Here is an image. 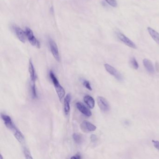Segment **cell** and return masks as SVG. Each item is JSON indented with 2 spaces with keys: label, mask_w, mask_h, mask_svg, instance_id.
I'll return each mask as SVG.
<instances>
[{
  "label": "cell",
  "mask_w": 159,
  "mask_h": 159,
  "mask_svg": "<svg viewBox=\"0 0 159 159\" xmlns=\"http://www.w3.org/2000/svg\"><path fill=\"white\" fill-rule=\"evenodd\" d=\"M91 141L93 143H95L97 141V135H91V137H90Z\"/></svg>",
  "instance_id": "cell-23"
},
{
  "label": "cell",
  "mask_w": 159,
  "mask_h": 159,
  "mask_svg": "<svg viewBox=\"0 0 159 159\" xmlns=\"http://www.w3.org/2000/svg\"><path fill=\"white\" fill-rule=\"evenodd\" d=\"M49 76L52 80L53 85L55 87V90L56 91L57 93L58 96V98L60 100H61L64 98L65 95V90L62 87L58 82V80L55 76V74L52 71L49 72Z\"/></svg>",
  "instance_id": "cell-1"
},
{
  "label": "cell",
  "mask_w": 159,
  "mask_h": 159,
  "mask_svg": "<svg viewBox=\"0 0 159 159\" xmlns=\"http://www.w3.org/2000/svg\"><path fill=\"white\" fill-rule=\"evenodd\" d=\"M72 137H73V140L76 143L79 144H80L82 142V137L80 134L74 133L72 135Z\"/></svg>",
  "instance_id": "cell-17"
},
{
  "label": "cell",
  "mask_w": 159,
  "mask_h": 159,
  "mask_svg": "<svg viewBox=\"0 0 159 159\" xmlns=\"http://www.w3.org/2000/svg\"><path fill=\"white\" fill-rule=\"evenodd\" d=\"M152 142L153 145H154V147H155L156 149L159 150V141H156V140H153Z\"/></svg>",
  "instance_id": "cell-24"
},
{
  "label": "cell",
  "mask_w": 159,
  "mask_h": 159,
  "mask_svg": "<svg viewBox=\"0 0 159 159\" xmlns=\"http://www.w3.org/2000/svg\"><path fill=\"white\" fill-rule=\"evenodd\" d=\"M147 29L149 35L159 45V33L153 29L151 28V27H148Z\"/></svg>",
  "instance_id": "cell-15"
},
{
  "label": "cell",
  "mask_w": 159,
  "mask_h": 159,
  "mask_svg": "<svg viewBox=\"0 0 159 159\" xmlns=\"http://www.w3.org/2000/svg\"><path fill=\"white\" fill-rule=\"evenodd\" d=\"M143 63L148 72L151 74H153L155 72V69L151 61L150 60L145 58L143 60Z\"/></svg>",
  "instance_id": "cell-14"
},
{
  "label": "cell",
  "mask_w": 159,
  "mask_h": 159,
  "mask_svg": "<svg viewBox=\"0 0 159 159\" xmlns=\"http://www.w3.org/2000/svg\"><path fill=\"white\" fill-rule=\"evenodd\" d=\"M83 85L86 88V89H87L89 91H92V86H91V84H90V82H89L88 81L85 80L83 82Z\"/></svg>",
  "instance_id": "cell-22"
},
{
  "label": "cell",
  "mask_w": 159,
  "mask_h": 159,
  "mask_svg": "<svg viewBox=\"0 0 159 159\" xmlns=\"http://www.w3.org/2000/svg\"><path fill=\"white\" fill-rule=\"evenodd\" d=\"M97 105L101 111L107 112L110 110V105L106 99L104 97L99 96L97 97Z\"/></svg>",
  "instance_id": "cell-7"
},
{
  "label": "cell",
  "mask_w": 159,
  "mask_h": 159,
  "mask_svg": "<svg viewBox=\"0 0 159 159\" xmlns=\"http://www.w3.org/2000/svg\"><path fill=\"white\" fill-rule=\"evenodd\" d=\"M155 69L157 71V72H159V63L158 62H156L155 64Z\"/></svg>",
  "instance_id": "cell-26"
},
{
  "label": "cell",
  "mask_w": 159,
  "mask_h": 159,
  "mask_svg": "<svg viewBox=\"0 0 159 159\" xmlns=\"http://www.w3.org/2000/svg\"><path fill=\"white\" fill-rule=\"evenodd\" d=\"M49 45L51 52L55 59L56 60L57 62H60V57L59 53L58 47L57 44L53 40L49 39Z\"/></svg>",
  "instance_id": "cell-6"
},
{
  "label": "cell",
  "mask_w": 159,
  "mask_h": 159,
  "mask_svg": "<svg viewBox=\"0 0 159 159\" xmlns=\"http://www.w3.org/2000/svg\"><path fill=\"white\" fill-rule=\"evenodd\" d=\"M81 158L80 155L79 154H77V155H75L73 156L72 157H71V159H80Z\"/></svg>",
  "instance_id": "cell-25"
},
{
  "label": "cell",
  "mask_w": 159,
  "mask_h": 159,
  "mask_svg": "<svg viewBox=\"0 0 159 159\" xmlns=\"http://www.w3.org/2000/svg\"><path fill=\"white\" fill-rule=\"evenodd\" d=\"M105 1L110 5L112 7L116 8L118 6V4L116 0H105Z\"/></svg>",
  "instance_id": "cell-21"
},
{
  "label": "cell",
  "mask_w": 159,
  "mask_h": 159,
  "mask_svg": "<svg viewBox=\"0 0 159 159\" xmlns=\"http://www.w3.org/2000/svg\"><path fill=\"white\" fill-rule=\"evenodd\" d=\"M76 107L78 110L86 116L89 117L92 116V113L91 111L81 102H77L76 103Z\"/></svg>",
  "instance_id": "cell-10"
},
{
  "label": "cell",
  "mask_w": 159,
  "mask_h": 159,
  "mask_svg": "<svg viewBox=\"0 0 159 159\" xmlns=\"http://www.w3.org/2000/svg\"><path fill=\"white\" fill-rule=\"evenodd\" d=\"M71 100V95L68 94L64 99V111L66 115L69 113L70 111V102Z\"/></svg>",
  "instance_id": "cell-13"
},
{
  "label": "cell",
  "mask_w": 159,
  "mask_h": 159,
  "mask_svg": "<svg viewBox=\"0 0 159 159\" xmlns=\"http://www.w3.org/2000/svg\"><path fill=\"white\" fill-rule=\"evenodd\" d=\"M104 66L106 71L109 73H110L111 75H112L115 77L116 79L119 81H122L123 80V77L120 74L119 72L117 71V69L115 68L108 64H105Z\"/></svg>",
  "instance_id": "cell-5"
},
{
  "label": "cell",
  "mask_w": 159,
  "mask_h": 159,
  "mask_svg": "<svg viewBox=\"0 0 159 159\" xmlns=\"http://www.w3.org/2000/svg\"><path fill=\"white\" fill-rule=\"evenodd\" d=\"M24 153L25 158L27 159H33L32 157V154L30 153V151L27 148H24Z\"/></svg>",
  "instance_id": "cell-20"
},
{
  "label": "cell",
  "mask_w": 159,
  "mask_h": 159,
  "mask_svg": "<svg viewBox=\"0 0 159 159\" xmlns=\"http://www.w3.org/2000/svg\"><path fill=\"white\" fill-rule=\"evenodd\" d=\"M12 131L13 132L14 136L17 140V141L20 143H24L25 141L24 136L23 133H21V132L16 127H15Z\"/></svg>",
  "instance_id": "cell-11"
},
{
  "label": "cell",
  "mask_w": 159,
  "mask_h": 159,
  "mask_svg": "<svg viewBox=\"0 0 159 159\" xmlns=\"http://www.w3.org/2000/svg\"><path fill=\"white\" fill-rule=\"evenodd\" d=\"M1 117L2 120H4L5 125L9 129L12 130L14 128L16 125L13 122L12 120L10 117L6 114H1Z\"/></svg>",
  "instance_id": "cell-9"
},
{
  "label": "cell",
  "mask_w": 159,
  "mask_h": 159,
  "mask_svg": "<svg viewBox=\"0 0 159 159\" xmlns=\"http://www.w3.org/2000/svg\"><path fill=\"white\" fill-rule=\"evenodd\" d=\"M29 72L30 74V80L33 82H36L37 80V75H36V71L35 68L32 62V60H29Z\"/></svg>",
  "instance_id": "cell-12"
},
{
  "label": "cell",
  "mask_w": 159,
  "mask_h": 159,
  "mask_svg": "<svg viewBox=\"0 0 159 159\" xmlns=\"http://www.w3.org/2000/svg\"><path fill=\"white\" fill-rule=\"evenodd\" d=\"M35 82H36L31 81L30 86H31V88H32V94L33 96L34 97H37V91H36Z\"/></svg>",
  "instance_id": "cell-18"
},
{
  "label": "cell",
  "mask_w": 159,
  "mask_h": 159,
  "mask_svg": "<svg viewBox=\"0 0 159 159\" xmlns=\"http://www.w3.org/2000/svg\"><path fill=\"white\" fill-rule=\"evenodd\" d=\"M80 127L81 129L83 132H85V133L93 132L95 131L97 128L95 125L87 120H84L82 121Z\"/></svg>",
  "instance_id": "cell-8"
},
{
  "label": "cell",
  "mask_w": 159,
  "mask_h": 159,
  "mask_svg": "<svg viewBox=\"0 0 159 159\" xmlns=\"http://www.w3.org/2000/svg\"><path fill=\"white\" fill-rule=\"evenodd\" d=\"M84 101L86 103V104L89 107L93 109L95 107V102L94 99L90 95H86L84 97Z\"/></svg>",
  "instance_id": "cell-16"
},
{
  "label": "cell",
  "mask_w": 159,
  "mask_h": 159,
  "mask_svg": "<svg viewBox=\"0 0 159 159\" xmlns=\"http://www.w3.org/2000/svg\"><path fill=\"white\" fill-rule=\"evenodd\" d=\"M25 32H26L27 38L30 44L37 48H40V42L35 37L32 30L29 27H26L25 28Z\"/></svg>",
  "instance_id": "cell-2"
},
{
  "label": "cell",
  "mask_w": 159,
  "mask_h": 159,
  "mask_svg": "<svg viewBox=\"0 0 159 159\" xmlns=\"http://www.w3.org/2000/svg\"><path fill=\"white\" fill-rule=\"evenodd\" d=\"M116 35L118 39L127 46L134 49H136L137 48L135 44L129 38L126 37L124 34L120 32H118L116 33Z\"/></svg>",
  "instance_id": "cell-3"
},
{
  "label": "cell",
  "mask_w": 159,
  "mask_h": 159,
  "mask_svg": "<svg viewBox=\"0 0 159 159\" xmlns=\"http://www.w3.org/2000/svg\"><path fill=\"white\" fill-rule=\"evenodd\" d=\"M12 29L16 34V36L19 39V40L22 43H25L26 42L27 36L25 31L24 32L20 27L16 26L15 25H13L12 26Z\"/></svg>",
  "instance_id": "cell-4"
},
{
  "label": "cell",
  "mask_w": 159,
  "mask_h": 159,
  "mask_svg": "<svg viewBox=\"0 0 159 159\" xmlns=\"http://www.w3.org/2000/svg\"><path fill=\"white\" fill-rule=\"evenodd\" d=\"M130 63H131V65H132L135 69H137L139 68V64L135 57L132 58L130 61Z\"/></svg>",
  "instance_id": "cell-19"
}]
</instances>
